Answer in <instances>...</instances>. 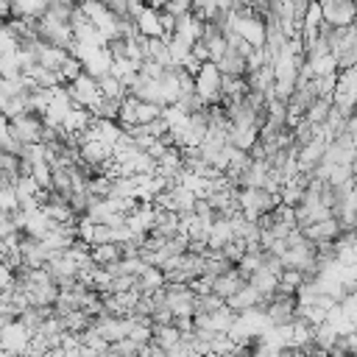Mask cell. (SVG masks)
Wrapping results in <instances>:
<instances>
[{"mask_svg":"<svg viewBox=\"0 0 357 357\" xmlns=\"http://www.w3.org/2000/svg\"><path fill=\"white\" fill-rule=\"evenodd\" d=\"M56 73H59V81H61V84H70V81H75V78H78V75H81L84 70H81V61H78V59L67 56V59L61 61V67H59Z\"/></svg>","mask_w":357,"mask_h":357,"instance_id":"cell-20","label":"cell"},{"mask_svg":"<svg viewBox=\"0 0 357 357\" xmlns=\"http://www.w3.org/2000/svg\"><path fill=\"white\" fill-rule=\"evenodd\" d=\"M162 304L173 312V318H187V315L195 312V293L187 284L167 282L162 287Z\"/></svg>","mask_w":357,"mask_h":357,"instance_id":"cell-3","label":"cell"},{"mask_svg":"<svg viewBox=\"0 0 357 357\" xmlns=\"http://www.w3.org/2000/svg\"><path fill=\"white\" fill-rule=\"evenodd\" d=\"M31 335H33V332H31L20 318L8 321L6 326H0V351L8 354V357L22 354V351L28 349V343H31Z\"/></svg>","mask_w":357,"mask_h":357,"instance_id":"cell-5","label":"cell"},{"mask_svg":"<svg viewBox=\"0 0 357 357\" xmlns=\"http://www.w3.org/2000/svg\"><path fill=\"white\" fill-rule=\"evenodd\" d=\"M215 67L220 70V75H245V61H243V56H237V53H231V50H226V53L215 61Z\"/></svg>","mask_w":357,"mask_h":357,"instance_id":"cell-17","label":"cell"},{"mask_svg":"<svg viewBox=\"0 0 357 357\" xmlns=\"http://www.w3.org/2000/svg\"><path fill=\"white\" fill-rule=\"evenodd\" d=\"M11 17H22V20H39L47 8V0H8Z\"/></svg>","mask_w":357,"mask_h":357,"instance_id":"cell-13","label":"cell"},{"mask_svg":"<svg viewBox=\"0 0 357 357\" xmlns=\"http://www.w3.org/2000/svg\"><path fill=\"white\" fill-rule=\"evenodd\" d=\"M304 67L310 70L312 78H324V75L337 73V59H335L332 53H321V56H310V59H304Z\"/></svg>","mask_w":357,"mask_h":357,"instance_id":"cell-14","label":"cell"},{"mask_svg":"<svg viewBox=\"0 0 357 357\" xmlns=\"http://www.w3.org/2000/svg\"><path fill=\"white\" fill-rule=\"evenodd\" d=\"M223 304H226L231 312H243V310L257 307V304H259V307H265V298H262V296H259L248 282H243L231 296H226V298H223Z\"/></svg>","mask_w":357,"mask_h":357,"instance_id":"cell-8","label":"cell"},{"mask_svg":"<svg viewBox=\"0 0 357 357\" xmlns=\"http://www.w3.org/2000/svg\"><path fill=\"white\" fill-rule=\"evenodd\" d=\"M192 92L204 100V106L209 103H220V70L212 61H201V67L192 75Z\"/></svg>","mask_w":357,"mask_h":357,"instance_id":"cell-1","label":"cell"},{"mask_svg":"<svg viewBox=\"0 0 357 357\" xmlns=\"http://www.w3.org/2000/svg\"><path fill=\"white\" fill-rule=\"evenodd\" d=\"M92 234H95V220H89L86 215H78L75 218V237L86 245H92Z\"/></svg>","mask_w":357,"mask_h":357,"instance_id":"cell-23","label":"cell"},{"mask_svg":"<svg viewBox=\"0 0 357 357\" xmlns=\"http://www.w3.org/2000/svg\"><path fill=\"white\" fill-rule=\"evenodd\" d=\"M17 209H20V198H17V192H14V184L6 181V184L0 187V212H3V215H11V212H17Z\"/></svg>","mask_w":357,"mask_h":357,"instance_id":"cell-19","label":"cell"},{"mask_svg":"<svg viewBox=\"0 0 357 357\" xmlns=\"http://www.w3.org/2000/svg\"><path fill=\"white\" fill-rule=\"evenodd\" d=\"M11 17V8H8V0H0V20H8Z\"/></svg>","mask_w":357,"mask_h":357,"instance_id":"cell-25","label":"cell"},{"mask_svg":"<svg viewBox=\"0 0 357 357\" xmlns=\"http://www.w3.org/2000/svg\"><path fill=\"white\" fill-rule=\"evenodd\" d=\"M8 131L14 134V139H17L20 145L42 142L45 123H42V117H39V114H33V112H22V114L8 117Z\"/></svg>","mask_w":357,"mask_h":357,"instance_id":"cell-4","label":"cell"},{"mask_svg":"<svg viewBox=\"0 0 357 357\" xmlns=\"http://www.w3.org/2000/svg\"><path fill=\"white\" fill-rule=\"evenodd\" d=\"M201 31H204V20H201V17H195L192 11H187V14L176 17V28H173V33H170V36H178L181 42L192 45V42H198V39H201Z\"/></svg>","mask_w":357,"mask_h":357,"instance_id":"cell-9","label":"cell"},{"mask_svg":"<svg viewBox=\"0 0 357 357\" xmlns=\"http://www.w3.org/2000/svg\"><path fill=\"white\" fill-rule=\"evenodd\" d=\"M329 357H354V354H349L343 349H329Z\"/></svg>","mask_w":357,"mask_h":357,"instance_id":"cell-26","label":"cell"},{"mask_svg":"<svg viewBox=\"0 0 357 357\" xmlns=\"http://www.w3.org/2000/svg\"><path fill=\"white\" fill-rule=\"evenodd\" d=\"M321 3V17L332 28H346L354 25V0H318Z\"/></svg>","mask_w":357,"mask_h":357,"instance_id":"cell-6","label":"cell"},{"mask_svg":"<svg viewBox=\"0 0 357 357\" xmlns=\"http://www.w3.org/2000/svg\"><path fill=\"white\" fill-rule=\"evenodd\" d=\"M131 20H134V28H137L139 36H145V39H151V36H162V25H159V11H156V8L142 6ZM162 39H165V36H162Z\"/></svg>","mask_w":357,"mask_h":357,"instance_id":"cell-10","label":"cell"},{"mask_svg":"<svg viewBox=\"0 0 357 357\" xmlns=\"http://www.w3.org/2000/svg\"><path fill=\"white\" fill-rule=\"evenodd\" d=\"M159 25H162V36L167 39L173 33V28H176V17L167 14V11H159Z\"/></svg>","mask_w":357,"mask_h":357,"instance_id":"cell-24","label":"cell"},{"mask_svg":"<svg viewBox=\"0 0 357 357\" xmlns=\"http://www.w3.org/2000/svg\"><path fill=\"white\" fill-rule=\"evenodd\" d=\"M151 329H153V337H151V340H153L159 349H165V351L173 349V346L181 340V332H178L173 324H156V326H151Z\"/></svg>","mask_w":357,"mask_h":357,"instance_id":"cell-16","label":"cell"},{"mask_svg":"<svg viewBox=\"0 0 357 357\" xmlns=\"http://www.w3.org/2000/svg\"><path fill=\"white\" fill-rule=\"evenodd\" d=\"M301 229V234L310 240V243H321V240H335L343 229H340V223H337V218L335 215H329V218H324V220H315V223H307V226H298Z\"/></svg>","mask_w":357,"mask_h":357,"instance_id":"cell-7","label":"cell"},{"mask_svg":"<svg viewBox=\"0 0 357 357\" xmlns=\"http://www.w3.org/2000/svg\"><path fill=\"white\" fill-rule=\"evenodd\" d=\"M89 259L98 268H106L112 262L120 259V243H100V245H89Z\"/></svg>","mask_w":357,"mask_h":357,"instance_id":"cell-15","label":"cell"},{"mask_svg":"<svg viewBox=\"0 0 357 357\" xmlns=\"http://www.w3.org/2000/svg\"><path fill=\"white\" fill-rule=\"evenodd\" d=\"M20 73H22V67H20L17 50L14 53H0V75L3 78H17Z\"/></svg>","mask_w":357,"mask_h":357,"instance_id":"cell-22","label":"cell"},{"mask_svg":"<svg viewBox=\"0 0 357 357\" xmlns=\"http://www.w3.org/2000/svg\"><path fill=\"white\" fill-rule=\"evenodd\" d=\"M67 86V95H70V100H73V106H81V109H86L89 114L98 109V103L103 100V95H100V89H98V81L92 78V75H86V73H81L75 81H70V84H64Z\"/></svg>","mask_w":357,"mask_h":357,"instance_id":"cell-2","label":"cell"},{"mask_svg":"<svg viewBox=\"0 0 357 357\" xmlns=\"http://www.w3.org/2000/svg\"><path fill=\"white\" fill-rule=\"evenodd\" d=\"M89 123H92V114H89L86 109H81V106H73V109L64 114L59 134H78V131H84Z\"/></svg>","mask_w":357,"mask_h":357,"instance_id":"cell-12","label":"cell"},{"mask_svg":"<svg viewBox=\"0 0 357 357\" xmlns=\"http://www.w3.org/2000/svg\"><path fill=\"white\" fill-rule=\"evenodd\" d=\"M98 89H100L103 98H112V100H120V98L126 95V86H123L112 73H106L103 78H98Z\"/></svg>","mask_w":357,"mask_h":357,"instance_id":"cell-18","label":"cell"},{"mask_svg":"<svg viewBox=\"0 0 357 357\" xmlns=\"http://www.w3.org/2000/svg\"><path fill=\"white\" fill-rule=\"evenodd\" d=\"M137 126H142V123H151V120H156L159 114H162V106L159 103H148V100H137Z\"/></svg>","mask_w":357,"mask_h":357,"instance_id":"cell-21","label":"cell"},{"mask_svg":"<svg viewBox=\"0 0 357 357\" xmlns=\"http://www.w3.org/2000/svg\"><path fill=\"white\" fill-rule=\"evenodd\" d=\"M243 282H245V279H243V276H240V271L231 265V268H226L223 273L212 276V293H215V296H220V298H226V296H231Z\"/></svg>","mask_w":357,"mask_h":357,"instance_id":"cell-11","label":"cell"}]
</instances>
